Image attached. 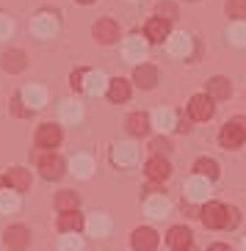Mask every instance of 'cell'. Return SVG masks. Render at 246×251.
<instances>
[{
  "label": "cell",
  "mask_w": 246,
  "mask_h": 251,
  "mask_svg": "<svg viewBox=\"0 0 246 251\" xmlns=\"http://www.w3.org/2000/svg\"><path fill=\"white\" fill-rule=\"evenodd\" d=\"M69 166H72V171L78 174V177H89L91 169H94V163H91V157H89V155H75Z\"/></svg>",
  "instance_id": "obj_29"
},
{
  "label": "cell",
  "mask_w": 246,
  "mask_h": 251,
  "mask_svg": "<svg viewBox=\"0 0 246 251\" xmlns=\"http://www.w3.org/2000/svg\"><path fill=\"white\" fill-rule=\"evenodd\" d=\"M78 193H72V191H61L58 193V199H55V207H58L61 213H69V210H78Z\"/></svg>",
  "instance_id": "obj_30"
},
{
  "label": "cell",
  "mask_w": 246,
  "mask_h": 251,
  "mask_svg": "<svg viewBox=\"0 0 246 251\" xmlns=\"http://www.w3.org/2000/svg\"><path fill=\"white\" fill-rule=\"evenodd\" d=\"M238 224H241V213L235 210V207H230L227 215H224V229H235Z\"/></svg>",
  "instance_id": "obj_38"
},
{
  "label": "cell",
  "mask_w": 246,
  "mask_h": 251,
  "mask_svg": "<svg viewBox=\"0 0 246 251\" xmlns=\"http://www.w3.org/2000/svg\"><path fill=\"white\" fill-rule=\"evenodd\" d=\"M108 97H111V102H125L127 97H130V83H127L125 77L108 80Z\"/></svg>",
  "instance_id": "obj_20"
},
{
  "label": "cell",
  "mask_w": 246,
  "mask_h": 251,
  "mask_svg": "<svg viewBox=\"0 0 246 251\" xmlns=\"http://www.w3.org/2000/svg\"><path fill=\"white\" fill-rule=\"evenodd\" d=\"M78 3H94V0H78Z\"/></svg>",
  "instance_id": "obj_44"
},
{
  "label": "cell",
  "mask_w": 246,
  "mask_h": 251,
  "mask_svg": "<svg viewBox=\"0 0 246 251\" xmlns=\"http://www.w3.org/2000/svg\"><path fill=\"white\" fill-rule=\"evenodd\" d=\"M169 52L186 58L188 52H191V36H186V33H174V36H169Z\"/></svg>",
  "instance_id": "obj_24"
},
{
  "label": "cell",
  "mask_w": 246,
  "mask_h": 251,
  "mask_svg": "<svg viewBox=\"0 0 246 251\" xmlns=\"http://www.w3.org/2000/svg\"><path fill=\"white\" fill-rule=\"evenodd\" d=\"M213 100H210L208 94H196L191 97V102H188V113H191V119H196V122H208L210 116H213Z\"/></svg>",
  "instance_id": "obj_3"
},
{
  "label": "cell",
  "mask_w": 246,
  "mask_h": 251,
  "mask_svg": "<svg viewBox=\"0 0 246 251\" xmlns=\"http://www.w3.org/2000/svg\"><path fill=\"white\" fill-rule=\"evenodd\" d=\"M86 229H89V235H91V237H105L108 232H111V221H108V215L94 213L89 221H86Z\"/></svg>",
  "instance_id": "obj_19"
},
{
  "label": "cell",
  "mask_w": 246,
  "mask_h": 251,
  "mask_svg": "<svg viewBox=\"0 0 246 251\" xmlns=\"http://www.w3.org/2000/svg\"><path fill=\"white\" fill-rule=\"evenodd\" d=\"M55 30H58V20L53 14H39L36 20H33V33H36V36L47 39V36H53Z\"/></svg>",
  "instance_id": "obj_18"
},
{
  "label": "cell",
  "mask_w": 246,
  "mask_h": 251,
  "mask_svg": "<svg viewBox=\"0 0 246 251\" xmlns=\"http://www.w3.org/2000/svg\"><path fill=\"white\" fill-rule=\"evenodd\" d=\"M232 94V83L227 77H210L208 80V97L210 100H227Z\"/></svg>",
  "instance_id": "obj_15"
},
{
  "label": "cell",
  "mask_w": 246,
  "mask_h": 251,
  "mask_svg": "<svg viewBox=\"0 0 246 251\" xmlns=\"http://www.w3.org/2000/svg\"><path fill=\"white\" fill-rule=\"evenodd\" d=\"M17 210H20V196L0 191V213H17Z\"/></svg>",
  "instance_id": "obj_31"
},
{
  "label": "cell",
  "mask_w": 246,
  "mask_h": 251,
  "mask_svg": "<svg viewBox=\"0 0 246 251\" xmlns=\"http://www.w3.org/2000/svg\"><path fill=\"white\" fill-rule=\"evenodd\" d=\"M28 240H30V232L25 226H8L6 235H3V243L14 251H23L28 246Z\"/></svg>",
  "instance_id": "obj_8"
},
{
  "label": "cell",
  "mask_w": 246,
  "mask_h": 251,
  "mask_svg": "<svg viewBox=\"0 0 246 251\" xmlns=\"http://www.w3.org/2000/svg\"><path fill=\"white\" fill-rule=\"evenodd\" d=\"M83 116V111L78 108V102H61V119L64 122H78Z\"/></svg>",
  "instance_id": "obj_34"
},
{
  "label": "cell",
  "mask_w": 246,
  "mask_h": 251,
  "mask_svg": "<svg viewBox=\"0 0 246 251\" xmlns=\"http://www.w3.org/2000/svg\"><path fill=\"white\" fill-rule=\"evenodd\" d=\"M147 215L149 218H166L169 215V201L164 196H149L147 199Z\"/></svg>",
  "instance_id": "obj_27"
},
{
  "label": "cell",
  "mask_w": 246,
  "mask_h": 251,
  "mask_svg": "<svg viewBox=\"0 0 246 251\" xmlns=\"http://www.w3.org/2000/svg\"><path fill=\"white\" fill-rule=\"evenodd\" d=\"M244 251H246V237H244Z\"/></svg>",
  "instance_id": "obj_46"
},
{
  "label": "cell",
  "mask_w": 246,
  "mask_h": 251,
  "mask_svg": "<svg viewBox=\"0 0 246 251\" xmlns=\"http://www.w3.org/2000/svg\"><path fill=\"white\" fill-rule=\"evenodd\" d=\"M191 229L188 226H172L169 229V235H166V243H169V249H174V251H186V249H191Z\"/></svg>",
  "instance_id": "obj_6"
},
{
  "label": "cell",
  "mask_w": 246,
  "mask_h": 251,
  "mask_svg": "<svg viewBox=\"0 0 246 251\" xmlns=\"http://www.w3.org/2000/svg\"><path fill=\"white\" fill-rule=\"evenodd\" d=\"M152 122H155V127H161V130H169V127L174 125V116H172V111L158 108V111L152 113Z\"/></svg>",
  "instance_id": "obj_33"
},
{
  "label": "cell",
  "mask_w": 246,
  "mask_h": 251,
  "mask_svg": "<svg viewBox=\"0 0 246 251\" xmlns=\"http://www.w3.org/2000/svg\"><path fill=\"white\" fill-rule=\"evenodd\" d=\"M158 14H161V20L172 23L174 17H177V8H174V3H161V6H158Z\"/></svg>",
  "instance_id": "obj_36"
},
{
  "label": "cell",
  "mask_w": 246,
  "mask_h": 251,
  "mask_svg": "<svg viewBox=\"0 0 246 251\" xmlns=\"http://www.w3.org/2000/svg\"><path fill=\"white\" fill-rule=\"evenodd\" d=\"M224 215H227V207L219 204V201H208V204L202 207V224L208 229H224Z\"/></svg>",
  "instance_id": "obj_2"
},
{
  "label": "cell",
  "mask_w": 246,
  "mask_h": 251,
  "mask_svg": "<svg viewBox=\"0 0 246 251\" xmlns=\"http://www.w3.org/2000/svg\"><path fill=\"white\" fill-rule=\"evenodd\" d=\"M186 193H188V199H194V201L205 199V196L210 193V179H205V177H199V174H194V177L186 182Z\"/></svg>",
  "instance_id": "obj_12"
},
{
  "label": "cell",
  "mask_w": 246,
  "mask_h": 251,
  "mask_svg": "<svg viewBox=\"0 0 246 251\" xmlns=\"http://www.w3.org/2000/svg\"><path fill=\"white\" fill-rule=\"evenodd\" d=\"M83 75H86V69H78V72H72V77H69L75 91H83Z\"/></svg>",
  "instance_id": "obj_40"
},
{
  "label": "cell",
  "mask_w": 246,
  "mask_h": 251,
  "mask_svg": "<svg viewBox=\"0 0 246 251\" xmlns=\"http://www.w3.org/2000/svg\"><path fill=\"white\" fill-rule=\"evenodd\" d=\"M144 33H147L149 42H164V39H169V23L161 20V17H155V20H149L147 23Z\"/></svg>",
  "instance_id": "obj_17"
},
{
  "label": "cell",
  "mask_w": 246,
  "mask_h": 251,
  "mask_svg": "<svg viewBox=\"0 0 246 251\" xmlns=\"http://www.w3.org/2000/svg\"><path fill=\"white\" fill-rule=\"evenodd\" d=\"M83 91H89V94H103V91H108L105 75L100 69H89V72L83 75Z\"/></svg>",
  "instance_id": "obj_10"
},
{
  "label": "cell",
  "mask_w": 246,
  "mask_h": 251,
  "mask_svg": "<svg viewBox=\"0 0 246 251\" xmlns=\"http://www.w3.org/2000/svg\"><path fill=\"white\" fill-rule=\"evenodd\" d=\"M194 171L199 174V177L210 179V182H213V179H219V174H221V171H219V163L210 160V157H199V160H196V166H194Z\"/></svg>",
  "instance_id": "obj_23"
},
{
  "label": "cell",
  "mask_w": 246,
  "mask_h": 251,
  "mask_svg": "<svg viewBox=\"0 0 246 251\" xmlns=\"http://www.w3.org/2000/svg\"><path fill=\"white\" fill-rule=\"evenodd\" d=\"M138 157V149L133 144H119V147H113V163H119V166H130L136 163Z\"/></svg>",
  "instance_id": "obj_22"
},
{
  "label": "cell",
  "mask_w": 246,
  "mask_h": 251,
  "mask_svg": "<svg viewBox=\"0 0 246 251\" xmlns=\"http://www.w3.org/2000/svg\"><path fill=\"white\" fill-rule=\"evenodd\" d=\"M83 226V215L78 210H69V213H61L58 218V229L61 232H78Z\"/></svg>",
  "instance_id": "obj_25"
},
{
  "label": "cell",
  "mask_w": 246,
  "mask_h": 251,
  "mask_svg": "<svg viewBox=\"0 0 246 251\" xmlns=\"http://www.w3.org/2000/svg\"><path fill=\"white\" fill-rule=\"evenodd\" d=\"M149 149H155V152H169V149H172V144H169L166 138H155Z\"/></svg>",
  "instance_id": "obj_41"
},
{
  "label": "cell",
  "mask_w": 246,
  "mask_h": 251,
  "mask_svg": "<svg viewBox=\"0 0 246 251\" xmlns=\"http://www.w3.org/2000/svg\"><path fill=\"white\" fill-rule=\"evenodd\" d=\"M125 55H127V58L141 61L144 55H147V42H144L141 36H130V39L125 42Z\"/></svg>",
  "instance_id": "obj_26"
},
{
  "label": "cell",
  "mask_w": 246,
  "mask_h": 251,
  "mask_svg": "<svg viewBox=\"0 0 246 251\" xmlns=\"http://www.w3.org/2000/svg\"><path fill=\"white\" fill-rule=\"evenodd\" d=\"M246 141V119H232L221 130V147L224 149H238Z\"/></svg>",
  "instance_id": "obj_1"
},
{
  "label": "cell",
  "mask_w": 246,
  "mask_h": 251,
  "mask_svg": "<svg viewBox=\"0 0 246 251\" xmlns=\"http://www.w3.org/2000/svg\"><path fill=\"white\" fill-rule=\"evenodd\" d=\"M227 17L244 23L246 20V0H227Z\"/></svg>",
  "instance_id": "obj_32"
},
{
  "label": "cell",
  "mask_w": 246,
  "mask_h": 251,
  "mask_svg": "<svg viewBox=\"0 0 246 251\" xmlns=\"http://www.w3.org/2000/svg\"><path fill=\"white\" fill-rule=\"evenodd\" d=\"M61 127H55V125H42L39 127V133H36V144L42 149H55L61 144Z\"/></svg>",
  "instance_id": "obj_7"
},
{
  "label": "cell",
  "mask_w": 246,
  "mask_h": 251,
  "mask_svg": "<svg viewBox=\"0 0 246 251\" xmlns=\"http://www.w3.org/2000/svg\"><path fill=\"white\" fill-rule=\"evenodd\" d=\"M169 174H172V166H169L166 157L155 155V157H149L147 160V177L149 179H158V182H161V179H166Z\"/></svg>",
  "instance_id": "obj_11"
},
{
  "label": "cell",
  "mask_w": 246,
  "mask_h": 251,
  "mask_svg": "<svg viewBox=\"0 0 246 251\" xmlns=\"http://www.w3.org/2000/svg\"><path fill=\"white\" fill-rule=\"evenodd\" d=\"M58 249H61V251H83V243H81L75 235H69V237H61Z\"/></svg>",
  "instance_id": "obj_35"
},
{
  "label": "cell",
  "mask_w": 246,
  "mask_h": 251,
  "mask_svg": "<svg viewBox=\"0 0 246 251\" xmlns=\"http://www.w3.org/2000/svg\"><path fill=\"white\" fill-rule=\"evenodd\" d=\"M230 39L235 42V45H246V25H244V23L232 25V30H230Z\"/></svg>",
  "instance_id": "obj_37"
},
{
  "label": "cell",
  "mask_w": 246,
  "mask_h": 251,
  "mask_svg": "<svg viewBox=\"0 0 246 251\" xmlns=\"http://www.w3.org/2000/svg\"><path fill=\"white\" fill-rule=\"evenodd\" d=\"M20 100L28 105V111H36V108H42V105H45L47 94H45V89H42V86H28V89H23Z\"/></svg>",
  "instance_id": "obj_13"
},
{
  "label": "cell",
  "mask_w": 246,
  "mask_h": 251,
  "mask_svg": "<svg viewBox=\"0 0 246 251\" xmlns=\"http://www.w3.org/2000/svg\"><path fill=\"white\" fill-rule=\"evenodd\" d=\"M39 171L47 179H61L64 177V160L53 152H45V155H39Z\"/></svg>",
  "instance_id": "obj_4"
},
{
  "label": "cell",
  "mask_w": 246,
  "mask_h": 251,
  "mask_svg": "<svg viewBox=\"0 0 246 251\" xmlns=\"http://www.w3.org/2000/svg\"><path fill=\"white\" fill-rule=\"evenodd\" d=\"M11 33H14V23L6 14H0V39H8Z\"/></svg>",
  "instance_id": "obj_39"
},
{
  "label": "cell",
  "mask_w": 246,
  "mask_h": 251,
  "mask_svg": "<svg viewBox=\"0 0 246 251\" xmlns=\"http://www.w3.org/2000/svg\"><path fill=\"white\" fill-rule=\"evenodd\" d=\"M3 69H6V72H23L25 69V52H20V50L6 52V55H3Z\"/></svg>",
  "instance_id": "obj_28"
},
{
  "label": "cell",
  "mask_w": 246,
  "mask_h": 251,
  "mask_svg": "<svg viewBox=\"0 0 246 251\" xmlns=\"http://www.w3.org/2000/svg\"><path fill=\"white\" fill-rule=\"evenodd\" d=\"M133 249L136 251H155L158 249V232L149 226H138L133 232Z\"/></svg>",
  "instance_id": "obj_5"
},
{
  "label": "cell",
  "mask_w": 246,
  "mask_h": 251,
  "mask_svg": "<svg viewBox=\"0 0 246 251\" xmlns=\"http://www.w3.org/2000/svg\"><path fill=\"white\" fill-rule=\"evenodd\" d=\"M3 179H6V185L14 188V191H28L30 188V174L25 169H11Z\"/></svg>",
  "instance_id": "obj_21"
},
{
  "label": "cell",
  "mask_w": 246,
  "mask_h": 251,
  "mask_svg": "<svg viewBox=\"0 0 246 251\" xmlns=\"http://www.w3.org/2000/svg\"><path fill=\"white\" fill-rule=\"evenodd\" d=\"M208 251H232V249H230V246H227V243H213V246H210Z\"/></svg>",
  "instance_id": "obj_43"
},
{
  "label": "cell",
  "mask_w": 246,
  "mask_h": 251,
  "mask_svg": "<svg viewBox=\"0 0 246 251\" xmlns=\"http://www.w3.org/2000/svg\"><path fill=\"white\" fill-rule=\"evenodd\" d=\"M125 125L133 135H147L149 130H152V119H149L147 113H130Z\"/></svg>",
  "instance_id": "obj_16"
},
{
  "label": "cell",
  "mask_w": 246,
  "mask_h": 251,
  "mask_svg": "<svg viewBox=\"0 0 246 251\" xmlns=\"http://www.w3.org/2000/svg\"><path fill=\"white\" fill-rule=\"evenodd\" d=\"M94 39L97 42H103V45H111V42H116L119 39V25L113 23V20H100L97 25H94Z\"/></svg>",
  "instance_id": "obj_9"
},
{
  "label": "cell",
  "mask_w": 246,
  "mask_h": 251,
  "mask_svg": "<svg viewBox=\"0 0 246 251\" xmlns=\"http://www.w3.org/2000/svg\"><path fill=\"white\" fill-rule=\"evenodd\" d=\"M186 251H194V249H186Z\"/></svg>",
  "instance_id": "obj_47"
},
{
  "label": "cell",
  "mask_w": 246,
  "mask_h": 251,
  "mask_svg": "<svg viewBox=\"0 0 246 251\" xmlns=\"http://www.w3.org/2000/svg\"><path fill=\"white\" fill-rule=\"evenodd\" d=\"M0 185H6V179H3V177H0Z\"/></svg>",
  "instance_id": "obj_45"
},
{
  "label": "cell",
  "mask_w": 246,
  "mask_h": 251,
  "mask_svg": "<svg viewBox=\"0 0 246 251\" xmlns=\"http://www.w3.org/2000/svg\"><path fill=\"white\" fill-rule=\"evenodd\" d=\"M133 80L138 83L141 89H152V86L158 83V69L152 67V64H141V67H136Z\"/></svg>",
  "instance_id": "obj_14"
},
{
  "label": "cell",
  "mask_w": 246,
  "mask_h": 251,
  "mask_svg": "<svg viewBox=\"0 0 246 251\" xmlns=\"http://www.w3.org/2000/svg\"><path fill=\"white\" fill-rule=\"evenodd\" d=\"M188 130H191V122H188V119H180L177 122V133H188Z\"/></svg>",
  "instance_id": "obj_42"
}]
</instances>
